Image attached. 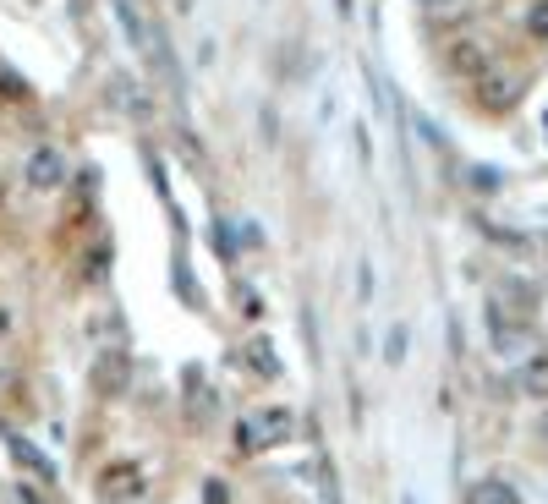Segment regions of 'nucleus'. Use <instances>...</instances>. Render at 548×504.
I'll use <instances>...</instances> for the list:
<instances>
[{
  "label": "nucleus",
  "mask_w": 548,
  "mask_h": 504,
  "mask_svg": "<svg viewBox=\"0 0 548 504\" xmlns=\"http://www.w3.org/2000/svg\"><path fill=\"white\" fill-rule=\"evenodd\" d=\"M0 99H28V83L17 78V71H6V66H0Z\"/></svg>",
  "instance_id": "nucleus-16"
},
{
  "label": "nucleus",
  "mask_w": 548,
  "mask_h": 504,
  "mask_svg": "<svg viewBox=\"0 0 548 504\" xmlns=\"http://www.w3.org/2000/svg\"><path fill=\"white\" fill-rule=\"evenodd\" d=\"M236 450H242V455L263 450V444H258V427H252V417H242V422H236Z\"/></svg>",
  "instance_id": "nucleus-15"
},
{
  "label": "nucleus",
  "mask_w": 548,
  "mask_h": 504,
  "mask_svg": "<svg viewBox=\"0 0 548 504\" xmlns=\"http://www.w3.org/2000/svg\"><path fill=\"white\" fill-rule=\"evenodd\" d=\"M215 247H220L225 258H236V242H231V231H225V220H220V231H215Z\"/></svg>",
  "instance_id": "nucleus-23"
},
{
  "label": "nucleus",
  "mask_w": 548,
  "mask_h": 504,
  "mask_svg": "<svg viewBox=\"0 0 548 504\" xmlns=\"http://www.w3.org/2000/svg\"><path fill=\"white\" fill-rule=\"evenodd\" d=\"M105 94H110V105H115L126 121H154V105H149V94L137 88L132 78H110V88H105Z\"/></svg>",
  "instance_id": "nucleus-5"
},
{
  "label": "nucleus",
  "mask_w": 548,
  "mask_h": 504,
  "mask_svg": "<svg viewBox=\"0 0 548 504\" xmlns=\"http://www.w3.org/2000/svg\"><path fill=\"white\" fill-rule=\"evenodd\" d=\"M6 450H12V461H17L28 477H39V482H55V461H50L39 444H28L23 434H6Z\"/></svg>",
  "instance_id": "nucleus-7"
},
{
  "label": "nucleus",
  "mask_w": 548,
  "mask_h": 504,
  "mask_svg": "<svg viewBox=\"0 0 548 504\" xmlns=\"http://www.w3.org/2000/svg\"><path fill=\"white\" fill-rule=\"evenodd\" d=\"M543 434H548V422H543Z\"/></svg>",
  "instance_id": "nucleus-27"
},
{
  "label": "nucleus",
  "mask_w": 548,
  "mask_h": 504,
  "mask_svg": "<svg viewBox=\"0 0 548 504\" xmlns=\"http://www.w3.org/2000/svg\"><path fill=\"white\" fill-rule=\"evenodd\" d=\"M318 488H324V504H340V482H334V466L318 461Z\"/></svg>",
  "instance_id": "nucleus-17"
},
{
  "label": "nucleus",
  "mask_w": 548,
  "mask_h": 504,
  "mask_svg": "<svg viewBox=\"0 0 548 504\" xmlns=\"http://www.w3.org/2000/svg\"><path fill=\"white\" fill-rule=\"evenodd\" d=\"M176 291H181V297H187L192 307L203 302V291H197V279H192V269H187V263H176Z\"/></svg>",
  "instance_id": "nucleus-14"
},
{
  "label": "nucleus",
  "mask_w": 548,
  "mask_h": 504,
  "mask_svg": "<svg viewBox=\"0 0 548 504\" xmlns=\"http://www.w3.org/2000/svg\"><path fill=\"white\" fill-rule=\"evenodd\" d=\"M203 504H231V488L220 477H203Z\"/></svg>",
  "instance_id": "nucleus-19"
},
{
  "label": "nucleus",
  "mask_w": 548,
  "mask_h": 504,
  "mask_svg": "<svg viewBox=\"0 0 548 504\" xmlns=\"http://www.w3.org/2000/svg\"><path fill=\"white\" fill-rule=\"evenodd\" d=\"M6 379H12V373H6V362H0V384H6Z\"/></svg>",
  "instance_id": "nucleus-26"
},
{
  "label": "nucleus",
  "mask_w": 548,
  "mask_h": 504,
  "mask_svg": "<svg viewBox=\"0 0 548 504\" xmlns=\"http://www.w3.org/2000/svg\"><path fill=\"white\" fill-rule=\"evenodd\" d=\"M516 389H521V395H532V400H548V351H532L526 362H521Z\"/></svg>",
  "instance_id": "nucleus-8"
},
{
  "label": "nucleus",
  "mask_w": 548,
  "mask_h": 504,
  "mask_svg": "<svg viewBox=\"0 0 548 504\" xmlns=\"http://www.w3.org/2000/svg\"><path fill=\"white\" fill-rule=\"evenodd\" d=\"M137 493H143V472H137L132 461L105 466V477H99V499H105V504H126V499H137Z\"/></svg>",
  "instance_id": "nucleus-3"
},
{
  "label": "nucleus",
  "mask_w": 548,
  "mask_h": 504,
  "mask_svg": "<svg viewBox=\"0 0 548 504\" xmlns=\"http://www.w3.org/2000/svg\"><path fill=\"white\" fill-rule=\"evenodd\" d=\"M17 504H44V499H39V493H33L28 482H17Z\"/></svg>",
  "instance_id": "nucleus-24"
},
{
  "label": "nucleus",
  "mask_w": 548,
  "mask_h": 504,
  "mask_svg": "<svg viewBox=\"0 0 548 504\" xmlns=\"http://www.w3.org/2000/svg\"><path fill=\"white\" fill-rule=\"evenodd\" d=\"M6 329H12V307H6V302H0V334H6Z\"/></svg>",
  "instance_id": "nucleus-25"
},
{
  "label": "nucleus",
  "mask_w": 548,
  "mask_h": 504,
  "mask_svg": "<svg viewBox=\"0 0 548 504\" xmlns=\"http://www.w3.org/2000/svg\"><path fill=\"white\" fill-rule=\"evenodd\" d=\"M252 427H258V444H286V439H297V411H286V406L252 411Z\"/></svg>",
  "instance_id": "nucleus-6"
},
{
  "label": "nucleus",
  "mask_w": 548,
  "mask_h": 504,
  "mask_svg": "<svg viewBox=\"0 0 548 504\" xmlns=\"http://www.w3.org/2000/svg\"><path fill=\"white\" fill-rule=\"evenodd\" d=\"M466 504H521V493L505 482V477H477L466 488Z\"/></svg>",
  "instance_id": "nucleus-9"
},
{
  "label": "nucleus",
  "mask_w": 548,
  "mask_h": 504,
  "mask_svg": "<svg viewBox=\"0 0 548 504\" xmlns=\"http://www.w3.org/2000/svg\"><path fill=\"white\" fill-rule=\"evenodd\" d=\"M477 83H483V105H489V110H510L516 94H521L516 78H477Z\"/></svg>",
  "instance_id": "nucleus-10"
},
{
  "label": "nucleus",
  "mask_w": 548,
  "mask_h": 504,
  "mask_svg": "<svg viewBox=\"0 0 548 504\" xmlns=\"http://www.w3.org/2000/svg\"><path fill=\"white\" fill-rule=\"evenodd\" d=\"M83 263H88V269H83L88 279H105V263H110V247H99V252H88Z\"/></svg>",
  "instance_id": "nucleus-21"
},
{
  "label": "nucleus",
  "mask_w": 548,
  "mask_h": 504,
  "mask_svg": "<svg viewBox=\"0 0 548 504\" xmlns=\"http://www.w3.org/2000/svg\"><path fill=\"white\" fill-rule=\"evenodd\" d=\"M526 33H532V39H548V0H532V12H526Z\"/></svg>",
  "instance_id": "nucleus-13"
},
{
  "label": "nucleus",
  "mask_w": 548,
  "mask_h": 504,
  "mask_svg": "<svg viewBox=\"0 0 548 504\" xmlns=\"http://www.w3.org/2000/svg\"><path fill=\"white\" fill-rule=\"evenodd\" d=\"M23 176H28V187H33V192H60L66 181H72V170H66L60 149H33Z\"/></svg>",
  "instance_id": "nucleus-2"
},
{
  "label": "nucleus",
  "mask_w": 548,
  "mask_h": 504,
  "mask_svg": "<svg viewBox=\"0 0 548 504\" xmlns=\"http://www.w3.org/2000/svg\"><path fill=\"white\" fill-rule=\"evenodd\" d=\"M444 66L455 71V78H489V44L483 39H455L444 50Z\"/></svg>",
  "instance_id": "nucleus-4"
},
{
  "label": "nucleus",
  "mask_w": 548,
  "mask_h": 504,
  "mask_svg": "<svg viewBox=\"0 0 548 504\" xmlns=\"http://www.w3.org/2000/svg\"><path fill=\"white\" fill-rule=\"evenodd\" d=\"M406 356V329H389V340H384V362H400Z\"/></svg>",
  "instance_id": "nucleus-20"
},
{
  "label": "nucleus",
  "mask_w": 548,
  "mask_h": 504,
  "mask_svg": "<svg viewBox=\"0 0 548 504\" xmlns=\"http://www.w3.org/2000/svg\"><path fill=\"white\" fill-rule=\"evenodd\" d=\"M236 302H242V313H247V318H263V297L252 291V285H236Z\"/></svg>",
  "instance_id": "nucleus-18"
},
{
  "label": "nucleus",
  "mask_w": 548,
  "mask_h": 504,
  "mask_svg": "<svg viewBox=\"0 0 548 504\" xmlns=\"http://www.w3.org/2000/svg\"><path fill=\"white\" fill-rule=\"evenodd\" d=\"M88 334L105 340V345H126V324H121V313H99V318H88Z\"/></svg>",
  "instance_id": "nucleus-12"
},
{
  "label": "nucleus",
  "mask_w": 548,
  "mask_h": 504,
  "mask_svg": "<svg viewBox=\"0 0 548 504\" xmlns=\"http://www.w3.org/2000/svg\"><path fill=\"white\" fill-rule=\"evenodd\" d=\"M471 187H483V192H494V187H499V170H471Z\"/></svg>",
  "instance_id": "nucleus-22"
},
{
  "label": "nucleus",
  "mask_w": 548,
  "mask_h": 504,
  "mask_svg": "<svg viewBox=\"0 0 548 504\" xmlns=\"http://www.w3.org/2000/svg\"><path fill=\"white\" fill-rule=\"evenodd\" d=\"M88 384H94V395H105V400H121V395L132 389V356H126V345H99L94 368H88Z\"/></svg>",
  "instance_id": "nucleus-1"
},
{
  "label": "nucleus",
  "mask_w": 548,
  "mask_h": 504,
  "mask_svg": "<svg viewBox=\"0 0 548 504\" xmlns=\"http://www.w3.org/2000/svg\"><path fill=\"white\" fill-rule=\"evenodd\" d=\"M247 368L263 373V379H280V356H274L269 340H247Z\"/></svg>",
  "instance_id": "nucleus-11"
}]
</instances>
